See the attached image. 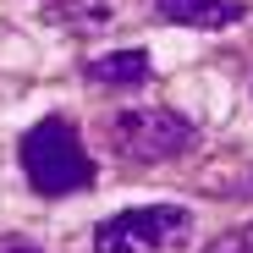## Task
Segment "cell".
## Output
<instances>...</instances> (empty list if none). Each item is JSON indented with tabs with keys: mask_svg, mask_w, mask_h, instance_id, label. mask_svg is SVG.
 <instances>
[{
	"mask_svg": "<svg viewBox=\"0 0 253 253\" xmlns=\"http://www.w3.org/2000/svg\"><path fill=\"white\" fill-rule=\"evenodd\" d=\"M0 253H33V248H0Z\"/></svg>",
	"mask_w": 253,
	"mask_h": 253,
	"instance_id": "52a82bcc",
	"label": "cell"
},
{
	"mask_svg": "<svg viewBox=\"0 0 253 253\" xmlns=\"http://www.w3.org/2000/svg\"><path fill=\"white\" fill-rule=\"evenodd\" d=\"M187 143H193V126L182 116H171V110L143 105V110H121L116 116V149L126 160H171Z\"/></svg>",
	"mask_w": 253,
	"mask_h": 253,
	"instance_id": "3957f363",
	"label": "cell"
},
{
	"mask_svg": "<svg viewBox=\"0 0 253 253\" xmlns=\"http://www.w3.org/2000/svg\"><path fill=\"white\" fill-rule=\"evenodd\" d=\"M160 17L182 22V28H231L242 6L237 0H160Z\"/></svg>",
	"mask_w": 253,
	"mask_h": 253,
	"instance_id": "277c9868",
	"label": "cell"
},
{
	"mask_svg": "<svg viewBox=\"0 0 253 253\" xmlns=\"http://www.w3.org/2000/svg\"><path fill=\"white\" fill-rule=\"evenodd\" d=\"M187 209L176 204H149V209H121L94 231V253H165L187 237Z\"/></svg>",
	"mask_w": 253,
	"mask_h": 253,
	"instance_id": "7a4b0ae2",
	"label": "cell"
},
{
	"mask_svg": "<svg viewBox=\"0 0 253 253\" xmlns=\"http://www.w3.org/2000/svg\"><path fill=\"white\" fill-rule=\"evenodd\" d=\"M88 77H94V83H116V88H132V83H149V55H143V50L99 55V61H88Z\"/></svg>",
	"mask_w": 253,
	"mask_h": 253,
	"instance_id": "5b68a950",
	"label": "cell"
},
{
	"mask_svg": "<svg viewBox=\"0 0 253 253\" xmlns=\"http://www.w3.org/2000/svg\"><path fill=\"white\" fill-rule=\"evenodd\" d=\"M22 171H28V182L44 198H61V193H83L94 182V160L77 143L72 126L50 116V121H39L22 138Z\"/></svg>",
	"mask_w": 253,
	"mask_h": 253,
	"instance_id": "6da1fadb",
	"label": "cell"
},
{
	"mask_svg": "<svg viewBox=\"0 0 253 253\" xmlns=\"http://www.w3.org/2000/svg\"><path fill=\"white\" fill-rule=\"evenodd\" d=\"M209 253H253V226H248V231H231V237H220Z\"/></svg>",
	"mask_w": 253,
	"mask_h": 253,
	"instance_id": "8992f818",
	"label": "cell"
}]
</instances>
